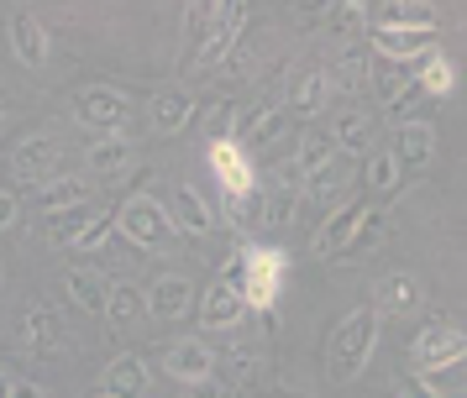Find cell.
<instances>
[{
	"instance_id": "484cf974",
	"label": "cell",
	"mask_w": 467,
	"mask_h": 398,
	"mask_svg": "<svg viewBox=\"0 0 467 398\" xmlns=\"http://www.w3.org/2000/svg\"><path fill=\"white\" fill-rule=\"evenodd\" d=\"M379 11L373 26H404V32H436V11L431 5H415V0H394V5H368Z\"/></svg>"
},
{
	"instance_id": "6da1fadb",
	"label": "cell",
	"mask_w": 467,
	"mask_h": 398,
	"mask_svg": "<svg viewBox=\"0 0 467 398\" xmlns=\"http://www.w3.org/2000/svg\"><path fill=\"white\" fill-rule=\"evenodd\" d=\"M373 346H379V304H362L341 320L331 341H326V377L347 388V383H358L362 367L373 362Z\"/></svg>"
},
{
	"instance_id": "30bf717a",
	"label": "cell",
	"mask_w": 467,
	"mask_h": 398,
	"mask_svg": "<svg viewBox=\"0 0 467 398\" xmlns=\"http://www.w3.org/2000/svg\"><path fill=\"white\" fill-rule=\"evenodd\" d=\"M284 121H289V116H284V105H247V110H236L232 116V131H226V142L232 147H242V152H247V147H263V142H274L278 131H284Z\"/></svg>"
},
{
	"instance_id": "2e32d148",
	"label": "cell",
	"mask_w": 467,
	"mask_h": 398,
	"mask_svg": "<svg viewBox=\"0 0 467 398\" xmlns=\"http://www.w3.org/2000/svg\"><path fill=\"white\" fill-rule=\"evenodd\" d=\"M142 299H148V314H158V320H184L194 310V283L184 272H163Z\"/></svg>"
},
{
	"instance_id": "ee69618b",
	"label": "cell",
	"mask_w": 467,
	"mask_h": 398,
	"mask_svg": "<svg viewBox=\"0 0 467 398\" xmlns=\"http://www.w3.org/2000/svg\"><path fill=\"white\" fill-rule=\"evenodd\" d=\"M5 398H47V393L37 388V383H11V388H5Z\"/></svg>"
},
{
	"instance_id": "4dcf8cb0",
	"label": "cell",
	"mask_w": 467,
	"mask_h": 398,
	"mask_svg": "<svg viewBox=\"0 0 467 398\" xmlns=\"http://www.w3.org/2000/svg\"><path fill=\"white\" fill-rule=\"evenodd\" d=\"M89 173H100V179H110V173H121V168L131 163V142L127 137H100V142L85 152Z\"/></svg>"
},
{
	"instance_id": "7bdbcfd3",
	"label": "cell",
	"mask_w": 467,
	"mask_h": 398,
	"mask_svg": "<svg viewBox=\"0 0 467 398\" xmlns=\"http://www.w3.org/2000/svg\"><path fill=\"white\" fill-rule=\"evenodd\" d=\"M394 388H400V398H441L436 388H431V383H420V377H400Z\"/></svg>"
},
{
	"instance_id": "cb8c5ba5",
	"label": "cell",
	"mask_w": 467,
	"mask_h": 398,
	"mask_svg": "<svg viewBox=\"0 0 467 398\" xmlns=\"http://www.w3.org/2000/svg\"><path fill=\"white\" fill-rule=\"evenodd\" d=\"M326 105H331V79H326V68H310L295 84V95L284 100V116H320Z\"/></svg>"
},
{
	"instance_id": "277c9868",
	"label": "cell",
	"mask_w": 467,
	"mask_h": 398,
	"mask_svg": "<svg viewBox=\"0 0 467 398\" xmlns=\"http://www.w3.org/2000/svg\"><path fill=\"white\" fill-rule=\"evenodd\" d=\"M247 11H253V5H242V0H221V5H215L211 37H205V47H200V58H194L190 74H211V68L226 63V53H236V42L247 32Z\"/></svg>"
},
{
	"instance_id": "8fae6325",
	"label": "cell",
	"mask_w": 467,
	"mask_h": 398,
	"mask_svg": "<svg viewBox=\"0 0 467 398\" xmlns=\"http://www.w3.org/2000/svg\"><path fill=\"white\" fill-rule=\"evenodd\" d=\"M400 173H420L431 158H436V126L431 121H415V126H394V142L383 147Z\"/></svg>"
},
{
	"instance_id": "d4e9b609",
	"label": "cell",
	"mask_w": 467,
	"mask_h": 398,
	"mask_svg": "<svg viewBox=\"0 0 467 398\" xmlns=\"http://www.w3.org/2000/svg\"><path fill=\"white\" fill-rule=\"evenodd\" d=\"M106 314H110V325L116 331H131L137 320H148V299H142V289L137 283H110V293H106Z\"/></svg>"
},
{
	"instance_id": "d590c367",
	"label": "cell",
	"mask_w": 467,
	"mask_h": 398,
	"mask_svg": "<svg viewBox=\"0 0 467 398\" xmlns=\"http://www.w3.org/2000/svg\"><path fill=\"white\" fill-rule=\"evenodd\" d=\"M383 220H389L383 209H362V220L352 226L347 247L337 251V262H341V257H358V251H373V247H379V241H383Z\"/></svg>"
},
{
	"instance_id": "f1b7e54d",
	"label": "cell",
	"mask_w": 467,
	"mask_h": 398,
	"mask_svg": "<svg viewBox=\"0 0 467 398\" xmlns=\"http://www.w3.org/2000/svg\"><path fill=\"white\" fill-rule=\"evenodd\" d=\"M106 293H110V283L95 268H74L68 272V299H74L85 314H106Z\"/></svg>"
},
{
	"instance_id": "4316f807",
	"label": "cell",
	"mask_w": 467,
	"mask_h": 398,
	"mask_svg": "<svg viewBox=\"0 0 467 398\" xmlns=\"http://www.w3.org/2000/svg\"><path fill=\"white\" fill-rule=\"evenodd\" d=\"M425 105H436V100H431V95H425V89H420L415 79H404L400 89H394V95L383 100V121H389V126H415V121H420Z\"/></svg>"
},
{
	"instance_id": "9a60e30c",
	"label": "cell",
	"mask_w": 467,
	"mask_h": 398,
	"mask_svg": "<svg viewBox=\"0 0 467 398\" xmlns=\"http://www.w3.org/2000/svg\"><path fill=\"white\" fill-rule=\"evenodd\" d=\"M373 53H383L389 63H415L436 53V32H404V26H373Z\"/></svg>"
},
{
	"instance_id": "1f68e13d",
	"label": "cell",
	"mask_w": 467,
	"mask_h": 398,
	"mask_svg": "<svg viewBox=\"0 0 467 398\" xmlns=\"http://www.w3.org/2000/svg\"><path fill=\"white\" fill-rule=\"evenodd\" d=\"M362 184L373 189V194H379V199H389V194H400V168H394V158H389V152H368V158H362Z\"/></svg>"
},
{
	"instance_id": "3957f363",
	"label": "cell",
	"mask_w": 467,
	"mask_h": 398,
	"mask_svg": "<svg viewBox=\"0 0 467 398\" xmlns=\"http://www.w3.org/2000/svg\"><path fill=\"white\" fill-rule=\"evenodd\" d=\"M110 226H116V236H127L131 247H142V251H163L173 241L169 209L158 205L152 194H131L127 205L110 215Z\"/></svg>"
},
{
	"instance_id": "836d02e7",
	"label": "cell",
	"mask_w": 467,
	"mask_h": 398,
	"mask_svg": "<svg viewBox=\"0 0 467 398\" xmlns=\"http://www.w3.org/2000/svg\"><path fill=\"white\" fill-rule=\"evenodd\" d=\"M32 199H37L43 215H58V209H68V205H85V184H79V179H47L43 189H32Z\"/></svg>"
},
{
	"instance_id": "74e56055",
	"label": "cell",
	"mask_w": 467,
	"mask_h": 398,
	"mask_svg": "<svg viewBox=\"0 0 467 398\" xmlns=\"http://www.w3.org/2000/svg\"><path fill=\"white\" fill-rule=\"evenodd\" d=\"M326 158H337V152H331V137H326V131H305V137H299V152H295L299 179H305V173H316Z\"/></svg>"
},
{
	"instance_id": "4fadbf2b",
	"label": "cell",
	"mask_w": 467,
	"mask_h": 398,
	"mask_svg": "<svg viewBox=\"0 0 467 398\" xmlns=\"http://www.w3.org/2000/svg\"><path fill=\"white\" fill-rule=\"evenodd\" d=\"M22 341H26V352L32 356H64L68 352V331H64V320L47 310V304H32L22 320Z\"/></svg>"
},
{
	"instance_id": "5bb4252c",
	"label": "cell",
	"mask_w": 467,
	"mask_h": 398,
	"mask_svg": "<svg viewBox=\"0 0 467 398\" xmlns=\"http://www.w3.org/2000/svg\"><path fill=\"white\" fill-rule=\"evenodd\" d=\"M5 37H11V53L26 63V68H43L47 63V26L26 5H16L11 11V21H5Z\"/></svg>"
},
{
	"instance_id": "7402d4cb",
	"label": "cell",
	"mask_w": 467,
	"mask_h": 398,
	"mask_svg": "<svg viewBox=\"0 0 467 398\" xmlns=\"http://www.w3.org/2000/svg\"><path fill=\"white\" fill-rule=\"evenodd\" d=\"M194 121V95L190 89H163V95H152V126L173 137V131H184Z\"/></svg>"
},
{
	"instance_id": "60d3db41",
	"label": "cell",
	"mask_w": 467,
	"mask_h": 398,
	"mask_svg": "<svg viewBox=\"0 0 467 398\" xmlns=\"http://www.w3.org/2000/svg\"><path fill=\"white\" fill-rule=\"evenodd\" d=\"M110 236H116V226H110V215H95V220H89V230L79 236V241H74V247H79V251H100V247L110 241Z\"/></svg>"
},
{
	"instance_id": "5b68a950",
	"label": "cell",
	"mask_w": 467,
	"mask_h": 398,
	"mask_svg": "<svg viewBox=\"0 0 467 398\" xmlns=\"http://www.w3.org/2000/svg\"><path fill=\"white\" fill-rule=\"evenodd\" d=\"M58 158H64L58 137H47V131H32V137H22V142H16V152H11V173H16L22 184L43 189L47 179H58Z\"/></svg>"
},
{
	"instance_id": "e0dca14e",
	"label": "cell",
	"mask_w": 467,
	"mask_h": 398,
	"mask_svg": "<svg viewBox=\"0 0 467 398\" xmlns=\"http://www.w3.org/2000/svg\"><path fill=\"white\" fill-rule=\"evenodd\" d=\"M362 209H368L362 199H341V205L331 209L326 220H320L316 241H310V247H316V257H326V262H337V251L347 247V236H352V226L362 220Z\"/></svg>"
},
{
	"instance_id": "f35d334b",
	"label": "cell",
	"mask_w": 467,
	"mask_h": 398,
	"mask_svg": "<svg viewBox=\"0 0 467 398\" xmlns=\"http://www.w3.org/2000/svg\"><path fill=\"white\" fill-rule=\"evenodd\" d=\"M263 205H268V189H263V179H257L247 194L226 199V215H232L236 226H257V220H263Z\"/></svg>"
},
{
	"instance_id": "52a82bcc",
	"label": "cell",
	"mask_w": 467,
	"mask_h": 398,
	"mask_svg": "<svg viewBox=\"0 0 467 398\" xmlns=\"http://www.w3.org/2000/svg\"><path fill=\"white\" fill-rule=\"evenodd\" d=\"M467 352V341L457 325H425L415 341H410V367L415 372H436V367H457Z\"/></svg>"
},
{
	"instance_id": "7a4b0ae2",
	"label": "cell",
	"mask_w": 467,
	"mask_h": 398,
	"mask_svg": "<svg viewBox=\"0 0 467 398\" xmlns=\"http://www.w3.org/2000/svg\"><path fill=\"white\" fill-rule=\"evenodd\" d=\"M284 278H289V257L278 247H242V299L247 310L268 314L284 293Z\"/></svg>"
},
{
	"instance_id": "44dd1931",
	"label": "cell",
	"mask_w": 467,
	"mask_h": 398,
	"mask_svg": "<svg viewBox=\"0 0 467 398\" xmlns=\"http://www.w3.org/2000/svg\"><path fill=\"white\" fill-rule=\"evenodd\" d=\"M142 388H148V362L142 356H116L106 367L100 398H142Z\"/></svg>"
},
{
	"instance_id": "f546056e",
	"label": "cell",
	"mask_w": 467,
	"mask_h": 398,
	"mask_svg": "<svg viewBox=\"0 0 467 398\" xmlns=\"http://www.w3.org/2000/svg\"><path fill=\"white\" fill-rule=\"evenodd\" d=\"M95 215H100V209L85 199V205H68V209H58V215H43V220H47V236H53L58 247H74V241L89 230V220H95Z\"/></svg>"
},
{
	"instance_id": "f6af8a7d",
	"label": "cell",
	"mask_w": 467,
	"mask_h": 398,
	"mask_svg": "<svg viewBox=\"0 0 467 398\" xmlns=\"http://www.w3.org/2000/svg\"><path fill=\"white\" fill-rule=\"evenodd\" d=\"M190 398H221V388H211V383H200V388H194Z\"/></svg>"
},
{
	"instance_id": "8992f818",
	"label": "cell",
	"mask_w": 467,
	"mask_h": 398,
	"mask_svg": "<svg viewBox=\"0 0 467 398\" xmlns=\"http://www.w3.org/2000/svg\"><path fill=\"white\" fill-rule=\"evenodd\" d=\"M74 116H79L89 131H106V137H116V131L131 121V95L110 89V84H95V89H85V95L74 100Z\"/></svg>"
},
{
	"instance_id": "d6986e66",
	"label": "cell",
	"mask_w": 467,
	"mask_h": 398,
	"mask_svg": "<svg viewBox=\"0 0 467 398\" xmlns=\"http://www.w3.org/2000/svg\"><path fill=\"white\" fill-rule=\"evenodd\" d=\"M326 137H331L337 158H368L373 152V116L368 110H347V116H337V126Z\"/></svg>"
},
{
	"instance_id": "ffe728a7",
	"label": "cell",
	"mask_w": 467,
	"mask_h": 398,
	"mask_svg": "<svg viewBox=\"0 0 467 398\" xmlns=\"http://www.w3.org/2000/svg\"><path fill=\"white\" fill-rule=\"evenodd\" d=\"M310 179V199L316 205H326V209H337L341 199H347V189H352V168H347V158H326V163L316 168V173H305Z\"/></svg>"
},
{
	"instance_id": "7dc6e473",
	"label": "cell",
	"mask_w": 467,
	"mask_h": 398,
	"mask_svg": "<svg viewBox=\"0 0 467 398\" xmlns=\"http://www.w3.org/2000/svg\"><path fill=\"white\" fill-rule=\"evenodd\" d=\"M221 398H232V393H221Z\"/></svg>"
},
{
	"instance_id": "603a6c76",
	"label": "cell",
	"mask_w": 467,
	"mask_h": 398,
	"mask_svg": "<svg viewBox=\"0 0 467 398\" xmlns=\"http://www.w3.org/2000/svg\"><path fill=\"white\" fill-rule=\"evenodd\" d=\"M326 79H331V95H358L373 79V58L362 47H347V53H337V68H326Z\"/></svg>"
},
{
	"instance_id": "ac0fdd59",
	"label": "cell",
	"mask_w": 467,
	"mask_h": 398,
	"mask_svg": "<svg viewBox=\"0 0 467 398\" xmlns=\"http://www.w3.org/2000/svg\"><path fill=\"white\" fill-rule=\"evenodd\" d=\"M173 230H190V236H211L215 230V209L211 199L200 194L194 184H173Z\"/></svg>"
},
{
	"instance_id": "e575fe53",
	"label": "cell",
	"mask_w": 467,
	"mask_h": 398,
	"mask_svg": "<svg viewBox=\"0 0 467 398\" xmlns=\"http://www.w3.org/2000/svg\"><path fill=\"white\" fill-rule=\"evenodd\" d=\"M415 84H420L431 100H446V95H451V84H457V68H451L446 53H431V58L415 68Z\"/></svg>"
},
{
	"instance_id": "b9f144b4",
	"label": "cell",
	"mask_w": 467,
	"mask_h": 398,
	"mask_svg": "<svg viewBox=\"0 0 467 398\" xmlns=\"http://www.w3.org/2000/svg\"><path fill=\"white\" fill-rule=\"evenodd\" d=\"M16 209H22L16 189H0V230H11V226H16Z\"/></svg>"
},
{
	"instance_id": "83f0119b",
	"label": "cell",
	"mask_w": 467,
	"mask_h": 398,
	"mask_svg": "<svg viewBox=\"0 0 467 398\" xmlns=\"http://www.w3.org/2000/svg\"><path fill=\"white\" fill-rule=\"evenodd\" d=\"M211 21H215V5H205V0H190L184 5V74L194 68V58H200V47H205V37H211Z\"/></svg>"
},
{
	"instance_id": "bcb514c9",
	"label": "cell",
	"mask_w": 467,
	"mask_h": 398,
	"mask_svg": "<svg viewBox=\"0 0 467 398\" xmlns=\"http://www.w3.org/2000/svg\"><path fill=\"white\" fill-rule=\"evenodd\" d=\"M5 388H11V383H5V377H0V398H5Z\"/></svg>"
},
{
	"instance_id": "8d00e7d4",
	"label": "cell",
	"mask_w": 467,
	"mask_h": 398,
	"mask_svg": "<svg viewBox=\"0 0 467 398\" xmlns=\"http://www.w3.org/2000/svg\"><path fill=\"white\" fill-rule=\"evenodd\" d=\"M362 26H368V5L362 0H341V5L326 11V32L331 37H358Z\"/></svg>"
},
{
	"instance_id": "c3c4849f",
	"label": "cell",
	"mask_w": 467,
	"mask_h": 398,
	"mask_svg": "<svg viewBox=\"0 0 467 398\" xmlns=\"http://www.w3.org/2000/svg\"><path fill=\"white\" fill-rule=\"evenodd\" d=\"M95 398H100V393H95Z\"/></svg>"
},
{
	"instance_id": "d6a6232c",
	"label": "cell",
	"mask_w": 467,
	"mask_h": 398,
	"mask_svg": "<svg viewBox=\"0 0 467 398\" xmlns=\"http://www.w3.org/2000/svg\"><path fill=\"white\" fill-rule=\"evenodd\" d=\"M379 304L389 314H410L415 304H420V283H415L410 272H389V278L379 283Z\"/></svg>"
},
{
	"instance_id": "7c38bea8",
	"label": "cell",
	"mask_w": 467,
	"mask_h": 398,
	"mask_svg": "<svg viewBox=\"0 0 467 398\" xmlns=\"http://www.w3.org/2000/svg\"><path fill=\"white\" fill-rule=\"evenodd\" d=\"M163 372L179 377V383H190V388H200V383L215 377V352L205 341H173L169 352H163Z\"/></svg>"
},
{
	"instance_id": "ab89813d",
	"label": "cell",
	"mask_w": 467,
	"mask_h": 398,
	"mask_svg": "<svg viewBox=\"0 0 467 398\" xmlns=\"http://www.w3.org/2000/svg\"><path fill=\"white\" fill-rule=\"evenodd\" d=\"M295 199H299V189L274 184L268 189V205H263V226H289L295 220Z\"/></svg>"
},
{
	"instance_id": "9c48e42d",
	"label": "cell",
	"mask_w": 467,
	"mask_h": 398,
	"mask_svg": "<svg viewBox=\"0 0 467 398\" xmlns=\"http://www.w3.org/2000/svg\"><path fill=\"white\" fill-rule=\"evenodd\" d=\"M205 158H211V173H215V184H221V194H226V199H236V194H247V189L257 184L253 158H247L242 147H232L226 137L205 147Z\"/></svg>"
},
{
	"instance_id": "ba28073f",
	"label": "cell",
	"mask_w": 467,
	"mask_h": 398,
	"mask_svg": "<svg viewBox=\"0 0 467 398\" xmlns=\"http://www.w3.org/2000/svg\"><path fill=\"white\" fill-rule=\"evenodd\" d=\"M194 314H200V325H205V331H232L236 320L247 314V299H242V289H236V283L211 278V283H205V293H194Z\"/></svg>"
}]
</instances>
